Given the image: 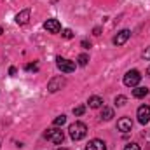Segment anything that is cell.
<instances>
[{
    "label": "cell",
    "instance_id": "6da1fadb",
    "mask_svg": "<svg viewBox=\"0 0 150 150\" xmlns=\"http://www.w3.org/2000/svg\"><path fill=\"white\" fill-rule=\"evenodd\" d=\"M68 133H70V138H72L74 142H79V140L86 138V134H87V126H86L84 122H80V120H75L74 124H70Z\"/></svg>",
    "mask_w": 150,
    "mask_h": 150
},
{
    "label": "cell",
    "instance_id": "7a4b0ae2",
    "mask_svg": "<svg viewBox=\"0 0 150 150\" xmlns=\"http://www.w3.org/2000/svg\"><path fill=\"white\" fill-rule=\"evenodd\" d=\"M45 138L49 140V142H52L54 145H61L63 143V140H65V133L59 129V127H51V129H47L45 131Z\"/></svg>",
    "mask_w": 150,
    "mask_h": 150
},
{
    "label": "cell",
    "instance_id": "3957f363",
    "mask_svg": "<svg viewBox=\"0 0 150 150\" xmlns=\"http://www.w3.org/2000/svg\"><path fill=\"white\" fill-rule=\"evenodd\" d=\"M140 80H142V74L138 72V70H129L127 74L124 75V86H127V87H136L138 84H140Z\"/></svg>",
    "mask_w": 150,
    "mask_h": 150
},
{
    "label": "cell",
    "instance_id": "277c9868",
    "mask_svg": "<svg viewBox=\"0 0 150 150\" xmlns=\"http://www.w3.org/2000/svg\"><path fill=\"white\" fill-rule=\"evenodd\" d=\"M56 65H58V68H59L63 74H72L75 70L74 61H70V59H67V58H61V56L56 58Z\"/></svg>",
    "mask_w": 150,
    "mask_h": 150
},
{
    "label": "cell",
    "instance_id": "5b68a950",
    "mask_svg": "<svg viewBox=\"0 0 150 150\" xmlns=\"http://www.w3.org/2000/svg\"><path fill=\"white\" fill-rule=\"evenodd\" d=\"M67 86V79L65 77H52L51 80H49V84H47V89H49V93H58L61 87H65Z\"/></svg>",
    "mask_w": 150,
    "mask_h": 150
},
{
    "label": "cell",
    "instance_id": "8992f818",
    "mask_svg": "<svg viewBox=\"0 0 150 150\" xmlns=\"http://www.w3.org/2000/svg\"><path fill=\"white\" fill-rule=\"evenodd\" d=\"M136 117H138V122L140 124H147L150 120V107L149 105H142L136 112Z\"/></svg>",
    "mask_w": 150,
    "mask_h": 150
},
{
    "label": "cell",
    "instance_id": "52a82bcc",
    "mask_svg": "<svg viewBox=\"0 0 150 150\" xmlns=\"http://www.w3.org/2000/svg\"><path fill=\"white\" fill-rule=\"evenodd\" d=\"M44 28L47 30V33H59L61 32V25L58 19H47L44 23Z\"/></svg>",
    "mask_w": 150,
    "mask_h": 150
},
{
    "label": "cell",
    "instance_id": "ba28073f",
    "mask_svg": "<svg viewBox=\"0 0 150 150\" xmlns=\"http://www.w3.org/2000/svg\"><path fill=\"white\" fill-rule=\"evenodd\" d=\"M129 37H131V32H129V30H120V32L113 37V44H115V45H124V44L129 40Z\"/></svg>",
    "mask_w": 150,
    "mask_h": 150
},
{
    "label": "cell",
    "instance_id": "9c48e42d",
    "mask_svg": "<svg viewBox=\"0 0 150 150\" xmlns=\"http://www.w3.org/2000/svg\"><path fill=\"white\" fill-rule=\"evenodd\" d=\"M131 127H133V120H131L129 117H122V119L117 120V129H119V131L127 133V131H131Z\"/></svg>",
    "mask_w": 150,
    "mask_h": 150
},
{
    "label": "cell",
    "instance_id": "30bf717a",
    "mask_svg": "<svg viewBox=\"0 0 150 150\" xmlns=\"http://www.w3.org/2000/svg\"><path fill=\"white\" fill-rule=\"evenodd\" d=\"M86 150H107V145H105V142H103V140L94 138V140H91V142L87 143Z\"/></svg>",
    "mask_w": 150,
    "mask_h": 150
},
{
    "label": "cell",
    "instance_id": "8fae6325",
    "mask_svg": "<svg viewBox=\"0 0 150 150\" xmlns=\"http://www.w3.org/2000/svg\"><path fill=\"white\" fill-rule=\"evenodd\" d=\"M30 21V9H25V11H21V12H18L16 14V23L18 25H26Z\"/></svg>",
    "mask_w": 150,
    "mask_h": 150
},
{
    "label": "cell",
    "instance_id": "7c38bea8",
    "mask_svg": "<svg viewBox=\"0 0 150 150\" xmlns=\"http://www.w3.org/2000/svg\"><path fill=\"white\" fill-rule=\"evenodd\" d=\"M147 94H149V89H147V87H140V86H136V87L133 89V96H134V98H138V100L145 98Z\"/></svg>",
    "mask_w": 150,
    "mask_h": 150
},
{
    "label": "cell",
    "instance_id": "4fadbf2b",
    "mask_svg": "<svg viewBox=\"0 0 150 150\" xmlns=\"http://www.w3.org/2000/svg\"><path fill=\"white\" fill-rule=\"evenodd\" d=\"M87 103H89L91 108H101V107H103V100H101L100 96H91Z\"/></svg>",
    "mask_w": 150,
    "mask_h": 150
},
{
    "label": "cell",
    "instance_id": "5bb4252c",
    "mask_svg": "<svg viewBox=\"0 0 150 150\" xmlns=\"http://www.w3.org/2000/svg\"><path fill=\"white\" fill-rule=\"evenodd\" d=\"M112 117H113V108L103 107V110H101V119H103V120H110Z\"/></svg>",
    "mask_w": 150,
    "mask_h": 150
},
{
    "label": "cell",
    "instance_id": "9a60e30c",
    "mask_svg": "<svg viewBox=\"0 0 150 150\" xmlns=\"http://www.w3.org/2000/svg\"><path fill=\"white\" fill-rule=\"evenodd\" d=\"M65 122H67V117H65V115H58V117L54 119V122H52V124H54L56 127H59V126H63Z\"/></svg>",
    "mask_w": 150,
    "mask_h": 150
},
{
    "label": "cell",
    "instance_id": "2e32d148",
    "mask_svg": "<svg viewBox=\"0 0 150 150\" xmlns=\"http://www.w3.org/2000/svg\"><path fill=\"white\" fill-rule=\"evenodd\" d=\"M77 61H79V65H80V67H86V65H87V61H89V56H87V54H80V56L77 58Z\"/></svg>",
    "mask_w": 150,
    "mask_h": 150
},
{
    "label": "cell",
    "instance_id": "e0dca14e",
    "mask_svg": "<svg viewBox=\"0 0 150 150\" xmlns=\"http://www.w3.org/2000/svg\"><path fill=\"white\" fill-rule=\"evenodd\" d=\"M126 101H127V98H126V96H122V94L115 98V105H117V107H124V105H126Z\"/></svg>",
    "mask_w": 150,
    "mask_h": 150
},
{
    "label": "cell",
    "instance_id": "ac0fdd59",
    "mask_svg": "<svg viewBox=\"0 0 150 150\" xmlns=\"http://www.w3.org/2000/svg\"><path fill=\"white\" fill-rule=\"evenodd\" d=\"M84 112H86V107H84V105H79L77 108H74V115L75 117H80Z\"/></svg>",
    "mask_w": 150,
    "mask_h": 150
},
{
    "label": "cell",
    "instance_id": "d6986e66",
    "mask_svg": "<svg viewBox=\"0 0 150 150\" xmlns=\"http://www.w3.org/2000/svg\"><path fill=\"white\" fill-rule=\"evenodd\" d=\"M61 37H63V38H67V40H68V38H72V37H74V32L67 28V30H63V32H61Z\"/></svg>",
    "mask_w": 150,
    "mask_h": 150
},
{
    "label": "cell",
    "instance_id": "ffe728a7",
    "mask_svg": "<svg viewBox=\"0 0 150 150\" xmlns=\"http://www.w3.org/2000/svg\"><path fill=\"white\" fill-rule=\"evenodd\" d=\"M25 70H26V72H38V67L37 65H26Z\"/></svg>",
    "mask_w": 150,
    "mask_h": 150
},
{
    "label": "cell",
    "instance_id": "44dd1931",
    "mask_svg": "<svg viewBox=\"0 0 150 150\" xmlns=\"http://www.w3.org/2000/svg\"><path fill=\"white\" fill-rule=\"evenodd\" d=\"M124 150H142V149H140V145H136V143H129V145H126Z\"/></svg>",
    "mask_w": 150,
    "mask_h": 150
},
{
    "label": "cell",
    "instance_id": "7402d4cb",
    "mask_svg": "<svg viewBox=\"0 0 150 150\" xmlns=\"http://www.w3.org/2000/svg\"><path fill=\"white\" fill-rule=\"evenodd\" d=\"M143 58H145V59H150V45L143 51Z\"/></svg>",
    "mask_w": 150,
    "mask_h": 150
},
{
    "label": "cell",
    "instance_id": "603a6c76",
    "mask_svg": "<svg viewBox=\"0 0 150 150\" xmlns=\"http://www.w3.org/2000/svg\"><path fill=\"white\" fill-rule=\"evenodd\" d=\"M80 45H82L84 49H89V47H91V42H87V40H82V44H80Z\"/></svg>",
    "mask_w": 150,
    "mask_h": 150
},
{
    "label": "cell",
    "instance_id": "cb8c5ba5",
    "mask_svg": "<svg viewBox=\"0 0 150 150\" xmlns=\"http://www.w3.org/2000/svg\"><path fill=\"white\" fill-rule=\"evenodd\" d=\"M9 75H16V68H14V67L9 68Z\"/></svg>",
    "mask_w": 150,
    "mask_h": 150
},
{
    "label": "cell",
    "instance_id": "d4e9b609",
    "mask_svg": "<svg viewBox=\"0 0 150 150\" xmlns=\"http://www.w3.org/2000/svg\"><path fill=\"white\" fill-rule=\"evenodd\" d=\"M100 32H101V28H94V35H96V37L100 35Z\"/></svg>",
    "mask_w": 150,
    "mask_h": 150
},
{
    "label": "cell",
    "instance_id": "484cf974",
    "mask_svg": "<svg viewBox=\"0 0 150 150\" xmlns=\"http://www.w3.org/2000/svg\"><path fill=\"white\" fill-rule=\"evenodd\" d=\"M147 75H149V77H150V67H149V68H147Z\"/></svg>",
    "mask_w": 150,
    "mask_h": 150
},
{
    "label": "cell",
    "instance_id": "4316f807",
    "mask_svg": "<svg viewBox=\"0 0 150 150\" xmlns=\"http://www.w3.org/2000/svg\"><path fill=\"white\" fill-rule=\"evenodd\" d=\"M2 33H4V30H2V26H0V35H2Z\"/></svg>",
    "mask_w": 150,
    "mask_h": 150
},
{
    "label": "cell",
    "instance_id": "83f0119b",
    "mask_svg": "<svg viewBox=\"0 0 150 150\" xmlns=\"http://www.w3.org/2000/svg\"><path fill=\"white\" fill-rule=\"evenodd\" d=\"M58 150H67V149H58Z\"/></svg>",
    "mask_w": 150,
    "mask_h": 150
},
{
    "label": "cell",
    "instance_id": "f1b7e54d",
    "mask_svg": "<svg viewBox=\"0 0 150 150\" xmlns=\"http://www.w3.org/2000/svg\"><path fill=\"white\" fill-rule=\"evenodd\" d=\"M0 143H2V140H0Z\"/></svg>",
    "mask_w": 150,
    "mask_h": 150
}]
</instances>
